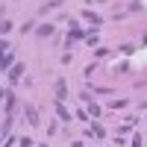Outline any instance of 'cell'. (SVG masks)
<instances>
[{"label": "cell", "mask_w": 147, "mask_h": 147, "mask_svg": "<svg viewBox=\"0 0 147 147\" xmlns=\"http://www.w3.org/2000/svg\"><path fill=\"white\" fill-rule=\"evenodd\" d=\"M21 71H24L21 65H15V68H12V74H9V77H12V82H18V77H21Z\"/></svg>", "instance_id": "cell-2"}, {"label": "cell", "mask_w": 147, "mask_h": 147, "mask_svg": "<svg viewBox=\"0 0 147 147\" xmlns=\"http://www.w3.org/2000/svg\"><path fill=\"white\" fill-rule=\"evenodd\" d=\"M27 118H30V124H38V115H35V109L27 106Z\"/></svg>", "instance_id": "cell-3"}, {"label": "cell", "mask_w": 147, "mask_h": 147, "mask_svg": "<svg viewBox=\"0 0 147 147\" xmlns=\"http://www.w3.org/2000/svg\"><path fill=\"white\" fill-rule=\"evenodd\" d=\"M56 94H59V100H65V97H68V88H65V82H56Z\"/></svg>", "instance_id": "cell-1"}]
</instances>
